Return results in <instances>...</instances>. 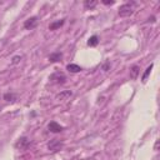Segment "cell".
I'll use <instances>...</instances> for the list:
<instances>
[{"label": "cell", "mask_w": 160, "mask_h": 160, "mask_svg": "<svg viewBox=\"0 0 160 160\" xmlns=\"http://www.w3.org/2000/svg\"><path fill=\"white\" fill-rule=\"evenodd\" d=\"M135 3L134 2H131V3H126V4H123L122 6L119 8V15L120 16H123V18H125V16H130L133 13H134V8H135Z\"/></svg>", "instance_id": "1"}, {"label": "cell", "mask_w": 160, "mask_h": 160, "mask_svg": "<svg viewBox=\"0 0 160 160\" xmlns=\"http://www.w3.org/2000/svg\"><path fill=\"white\" fill-rule=\"evenodd\" d=\"M49 79H50V82H51L53 84H56V85L65 84V82H66V76H65V74L62 73V71H55V73H53Z\"/></svg>", "instance_id": "2"}, {"label": "cell", "mask_w": 160, "mask_h": 160, "mask_svg": "<svg viewBox=\"0 0 160 160\" xmlns=\"http://www.w3.org/2000/svg\"><path fill=\"white\" fill-rule=\"evenodd\" d=\"M63 148H64V143L60 142L59 139H53V140H50V142L48 143V149L51 153H58V151L62 150Z\"/></svg>", "instance_id": "3"}, {"label": "cell", "mask_w": 160, "mask_h": 160, "mask_svg": "<svg viewBox=\"0 0 160 160\" xmlns=\"http://www.w3.org/2000/svg\"><path fill=\"white\" fill-rule=\"evenodd\" d=\"M30 146V140L26 136H22L18 139V142L15 143V148L19 150H26Z\"/></svg>", "instance_id": "4"}, {"label": "cell", "mask_w": 160, "mask_h": 160, "mask_svg": "<svg viewBox=\"0 0 160 160\" xmlns=\"http://www.w3.org/2000/svg\"><path fill=\"white\" fill-rule=\"evenodd\" d=\"M36 25H38V18L36 16H31L24 22V29H26V30H33L34 28H36Z\"/></svg>", "instance_id": "5"}, {"label": "cell", "mask_w": 160, "mask_h": 160, "mask_svg": "<svg viewBox=\"0 0 160 160\" xmlns=\"http://www.w3.org/2000/svg\"><path fill=\"white\" fill-rule=\"evenodd\" d=\"M48 129H49V131H51L54 134H58V133H62L64 130V126L58 124L56 122H50L49 125H48Z\"/></svg>", "instance_id": "6"}, {"label": "cell", "mask_w": 160, "mask_h": 160, "mask_svg": "<svg viewBox=\"0 0 160 160\" xmlns=\"http://www.w3.org/2000/svg\"><path fill=\"white\" fill-rule=\"evenodd\" d=\"M63 59V54L60 51H55V53H51L49 55V62L50 63H58V62H62Z\"/></svg>", "instance_id": "7"}, {"label": "cell", "mask_w": 160, "mask_h": 160, "mask_svg": "<svg viewBox=\"0 0 160 160\" xmlns=\"http://www.w3.org/2000/svg\"><path fill=\"white\" fill-rule=\"evenodd\" d=\"M71 95H73V91H71V90H64V91H62L60 94L56 95V99L60 100V102H63V100H68Z\"/></svg>", "instance_id": "8"}, {"label": "cell", "mask_w": 160, "mask_h": 160, "mask_svg": "<svg viewBox=\"0 0 160 160\" xmlns=\"http://www.w3.org/2000/svg\"><path fill=\"white\" fill-rule=\"evenodd\" d=\"M3 98L8 103H16V100H18V95L14 93H6V94H4Z\"/></svg>", "instance_id": "9"}, {"label": "cell", "mask_w": 160, "mask_h": 160, "mask_svg": "<svg viewBox=\"0 0 160 160\" xmlns=\"http://www.w3.org/2000/svg\"><path fill=\"white\" fill-rule=\"evenodd\" d=\"M139 74H140V68H139L138 65H133V66L130 68V78H131L133 80H135V79H138Z\"/></svg>", "instance_id": "10"}, {"label": "cell", "mask_w": 160, "mask_h": 160, "mask_svg": "<svg viewBox=\"0 0 160 160\" xmlns=\"http://www.w3.org/2000/svg\"><path fill=\"white\" fill-rule=\"evenodd\" d=\"M64 23H65L64 19L58 20V22H54V23H51V24L49 25V30H56V29H59V28H62V26L64 25Z\"/></svg>", "instance_id": "11"}, {"label": "cell", "mask_w": 160, "mask_h": 160, "mask_svg": "<svg viewBox=\"0 0 160 160\" xmlns=\"http://www.w3.org/2000/svg\"><path fill=\"white\" fill-rule=\"evenodd\" d=\"M96 5H98V2H96V0H85V2H84V8L88 9V10L94 9Z\"/></svg>", "instance_id": "12"}, {"label": "cell", "mask_w": 160, "mask_h": 160, "mask_svg": "<svg viewBox=\"0 0 160 160\" xmlns=\"http://www.w3.org/2000/svg\"><path fill=\"white\" fill-rule=\"evenodd\" d=\"M66 69H68V71H70V73H80L83 69H82V66H79V65H76V64H68L66 65Z\"/></svg>", "instance_id": "13"}, {"label": "cell", "mask_w": 160, "mask_h": 160, "mask_svg": "<svg viewBox=\"0 0 160 160\" xmlns=\"http://www.w3.org/2000/svg\"><path fill=\"white\" fill-rule=\"evenodd\" d=\"M98 44H99V38L96 35H93V36L89 38V40H88V45L89 46H96Z\"/></svg>", "instance_id": "14"}, {"label": "cell", "mask_w": 160, "mask_h": 160, "mask_svg": "<svg viewBox=\"0 0 160 160\" xmlns=\"http://www.w3.org/2000/svg\"><path fill=\"white\" fill-rule=\"evenodd\" d=\"M153 66H154V64H150V65L146 68V70L144 71V74H143V76H142V82H143V83H145V82H146L148 76H149V75H150V73H151V69H153Z\"/></svg>", "instance_id": "15"}, {"label": "cell", "mask_w": 160, "mask_h": 160, "mask_svg": "<svg viewBox=\"0 0 160 160\" xmlns=\"http://www.w3.org/2000/svg\"><path fill=\"white\" fill-rule=\"evenodd\" d=\"M20 60H22V56H19V55H18V56H14L13 60H11V64H18Z\"/></svg>", "instance_id": "16"}, {"label": "cell", "mask_w": 160, "mask_h": 160, "mask_svg": "<svg viewBox=\"0 0 160 160\" xmlns=\"http://www.w3.org/2000/svg\"><path fill=\"white\" fill-rule=\"evenodd\" d=\"M103 4L104 5H113V4H115V2L114 0H103Z\"/></svg>", "instance_id": "17"}, {"label": "cell", "mask_w": 160, "mask_h": 160, "mask_svg": "<svg viewBox=\"0 0 160 160\" xmlns=\"http://www.w3.org/2000/svg\"><path fill=\"white\" fill-rule=\"evenodd\" d=\"M110 69V63L109 62H106L104 65H103V70H105V71H108Z\"/></svg>", "instance_id": "18"}, {"label": "cell", "mask_w": 160, "mask_h": 160, "mask_svg": "<svg viewBox=\"0 0 160 160\" xmlns=\"http://www.w3.org/2000/svg\"><path fill=\"white\" fill-rule=\"evenodd\" d=\"M159 144H160L159 140H156V143H155V145H154V150H158V149H159Z\"/></svg>", "instance_id": "19"}]
</instances>
